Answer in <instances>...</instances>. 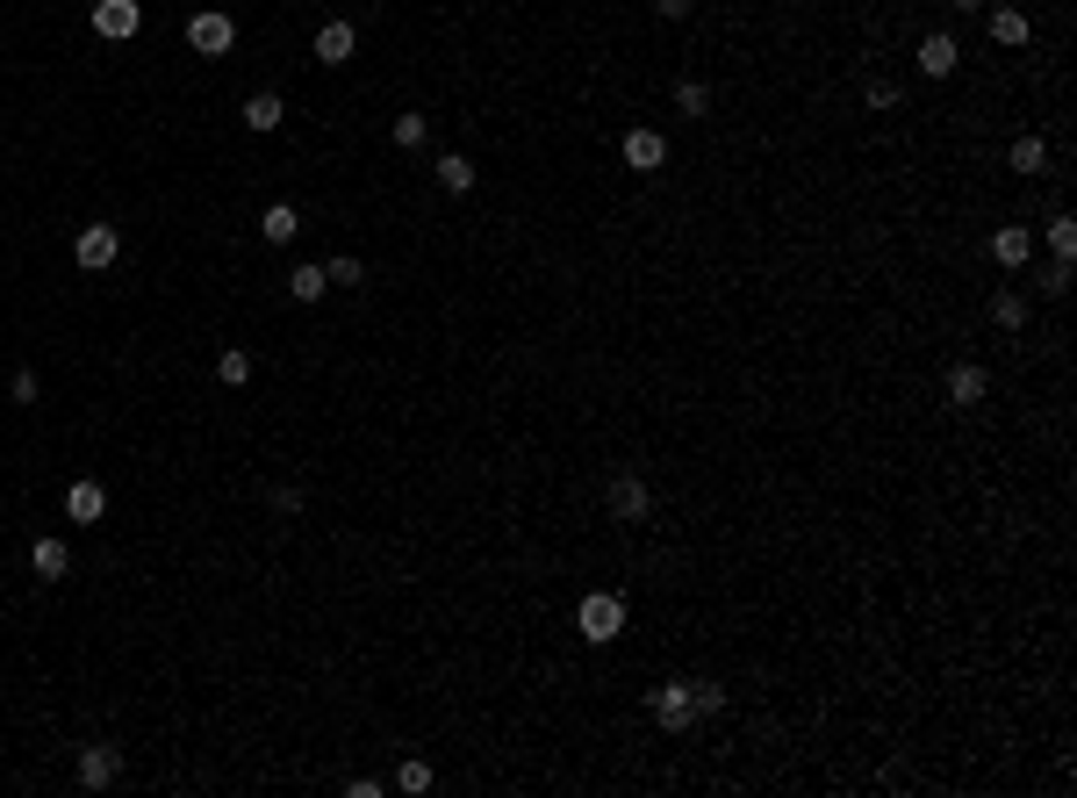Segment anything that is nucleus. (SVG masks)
Returning <instances> with one entry per match:
<instances>
[{
	"label": "nucleus",
	"mask_w": 1077,
	"mask_h": 798,
	"mask_svg": "<svg viewBox=\"0 0 1077 798\" xmlns=\"http://www.w3.org/2000/svg\"><path fill=\"white\" fill-rule=\"evenodd\" d=\"M575 633H582L589 647H611L618 633H625V597H618V591H589V597L575 605Z\"/></svg>",
	"instance_id": "obj_1"
},
{
	"label": "nucleus",
	"mask_w": 1077,
	"mask_h": 798,
	"mask_svg": "<svg viewBox=\"0 0 1077 798\" xmlns=\"http://www.w3.org/2000/svg\"><path fill=\"white\" fill-rule=\"evenodd\" d=\"M647 705H654V719H661V734H690V719H704V712H697V683H690V677L661 683Z\"/></svg>",
	"instance_id": "obj_2"
},
{
	"label": "nucleus",
	"mask_w": 1077,
	"mask_h": 798,
	"mask_svg": "<svg viewBox=\"0 0 1077 798\" xmlns=\"http://www.w3.org/2000/svg\"><path fill=\"white\" fill-rule=\"evenodd\" d=\"M72 260H80L86 274H108V266L122 260V230H116V224H86L80 245H72Z\"/></svg>",
	"instance_id": "obj_3"
},
{
	"label": "nucleus",
	"mask_w": 1077,
	"mask_h": 798,
	"mask_svg": "<svg viewBox=\"0 0 1077 798\" xmlns=\"http://www.w3.org/2000/svg\"><path fill=\"white\" fill-rule=\"evenodd\" d=\"M188 44H194V51H202V58H223V51H230V44H238V22L223 15V8H202V15L188 22Z\"/></svg>",
	"instance_id": "obj_4"
},
{
	"label": "nucleus",
	"mask_w": 1077,
	"mask_h": 798,
	"mask_svg": "<svg viewBox=\"0 0 1077 798\" xmlns=\"http://www.w3.org/2000/svg\"><path fill=\"white\" fill-rule=\"evenodd\" d=\"M122 777V748L116 741H86L80 748V791H108Z\"/></svg>",
	"instance_id": "obj_5"
},
{
	"label": "nucleus",
	"mask_w": 1077,
	"mask_h": 798,
	"mask_svg": "<svg viewBox=\"0 0 1077 798\" xmlns=\"http://www.w3.org/2000/svg\"><path fill=\"white\" fill-rule=\"evenodd\" d=\"M603 503H611V519H618V525H639V519L654 511V497H647V483H639V475H611Z\"/></svg>",
	"instance_id": "obj_6"
},
{
	"label": "nucleus",
	"mask_w": 1077,
	"mask_h": 798,
	"mask_svg": "<svg viewBox=\"0 0 1077 798\" xmlns=\"http://www.w3.org/2000/svg\"><path fill=\"white\" fill-rule=\"evenodd\" d=\"M94 29L122 44V36H137V29H144V8H137V0H94Z\"/></svg>",
	"instance_id": "obj_7"
},
{
	"label": "nucleus",
	"mask_w": 1077,
	"mask_h": 798,
	"mask_svg": "<svg viewBox=\"0 0 1077 798\" xmlns=\"http://www.w3.org/2000/svg\"><path fill=\"white\" fill-rule=\"evenodd\" d=\"M618 152H625V166H633V174H654V166L668 158V138H661V130H625V144H618Z\"/></svg>",
	"instance_id": "obj_8"
},
{
	"label": "nucleus",
	"mask_w": 1077,
	"mask_h": 798,
	"mask_svg": "<svg viewBox=\"0 0 1077 798\" xmlns=\"http://www.w3.org/2000/svg\"><path fill=\"white\" fill-rule=\"evenodd\" d=\"M984 389H992V382H984V367H977V360H956V367H948V403H956V410H977V403H984Z\"/></svg>",
	"instance_id": "obj_9"
},
{
	"label": "nucleus",
	"mask_w": 1077,
	"mask_h": 798,
	"mask_svg": "<svg viewBox=\"0 0 1077 798\" xmlns=\"http://www.w3.org/2000/svg\"><path fill=\"white\" fill-rule=\"evenodd\" d=\"M65 519L72 525H101L108 519V489L101 483H72L65 489Z\"/></svg>",
	"instance_id": "obj_10"
},
{
	"label": "nucleus",
	"mask_w": 1077,
	"mask_h": 798,
	"mask_svg": "<svg viewBox=\"0 0 1077 798\" xmlns=\"http://www.w3.org/2000/svg\"><path fill=\"white\" fill-rule=\"evenodd\" d=\"M992 260L998 266H1027V260H1034V230H1027V224H998L992 230Z\"/></svg>",
	"instance_id": "obj_11"
},
{
	"label": "nucleus",
	"mask_w": 1077,
	"mask_h": 798,
	"mask_svg": "<svg viewBox=\"0 0 1077 798\" xmlns=\"http://www.w3.org/2000/svg\"><path fill=\"white\" fill-rule=\"evenodd\" d=\"M280 122H288V102H280L274 87H259L252 102H244V130H259V138H274Z\"/></svg>",
	"instance_id": "obj_12"
},
{
	"label": "nucleus",
	"mask_w": 1077,
	"mask_h": 798,
	"mask_svg": "<svg viewBox=\"0 0 1077 798\" xmlns=\"http://www.w3.org/2000/svg\"><path fill=\"white\" fill-rule=\"evenodd\" d=\"M962 65V51H956V36H920V72H926V80H948V72H956Z\"/></svg>",
	"instance_id": "obj_13"
},
{
	"label": "nucleus",
	"mask_w": 1077,
	"mask_h": 798,
	"mask_svg": "<svg viewBox=\"0 0 1077 798\" xmlns=\"http://www.w3.org/2000/svg\"><path fill=\"white\" fill-rule=\"evenodd\" d=\"M352 51H359V29H352V22H324V29H316V65H345Z\"/></svg>",
	"instance_id": "obj_14"
},
{
	"label": "nucleus",
	"mask_w": 1077,
	"mask_h": 798,
	"mask_svg": "<svg viewBox=\"0 0 1077 798\" xmlns=\"http://www.w3.org/2000/svg\"><path fill=\"white\" fill-rule=\"evenodd\" d=\"M29 569L44 575V583H65V575H72V555H65V539H36V547H29Z\"/></svg>",
	"instance_id": "obj_15"
},
{
	"label": "nucleus",
	"mask_w": 1077,
	"mask_h": 798,
	"mask_svg": "<svg viewBox=\"0 0 1077 798\" xmlns=\"http://www.w3.org/2000/svg\"><path fill=\"white\" fill-rule=\"evenodd\" d=\"M259 238L266 245H295L302 238V216H295V202H274L266 216H259Z\"/></svg>",
	"instance_id": "obj_16"
},
{
	"label": "nucleus",
	"mask_w": 1077,
	"mask_h": 798,
	"mask_svg": "<svg viewBox=\"0 0 1077 798\" xmlns=\"http://www.w3.org/2000/svg\"><path fill=\"white\" fill-rule=\"evenodd\" d=\"M431 174H439V188H445V194H475V180H481V174H475V158H460V152H445Z\"/></svg>",
	"instance_id": "obj_17"
},
{
	"label": "nucleus",
	"mask_w": 1077,
	"mask_h": 798,
	"mask_svg": "<svg viewBox=\"0 0 1077 798\" xmlns=\"http://www.w3.org/2000/svg\"><path fill=\"white\" fill-rule=\"evenodd\" d=\"M1006 166H1013V174H1027V180H1034V174H1049V144H1042V138H1013Z\"/></svg>",
	"instance_id": "obj_18"
},
{
	"label": "nucleus",
	"mask_w": 1077,
	"mask_h": 798,
	"mask_svg": "<svg viewBox=\"0 0 1077 798\" xmlns=\"http://www.w3.org/2000/svg\"><path fill=\"white\" fill-rule=\"evenodd\" d=\"M216 382L223 389H244V382H252V353H244V346H223L216 353Z\"/></svg>",
	"instance_id": "obj_19"
},
{
	"label": "nucleus",
	"mask_w": 1077,
	"mask_h": 798,
	"mask_svg": "<svg viewBox=\"0 0 1077 798\" xmlns=\"http://www.w3.org/2000/svg\"><path fill=\"white\" fill-rule=\"evenodd\" d=\"M992 324L998 331H1027V296H1020V288H998V296H992Z\"/></svg>",
	"instance_id": "obj_20"
},
{
	"label": "nucleus",
	"mask_w": 1077,
	"mask_h": 798,
	"mask_svg": "<svg viewBox=\"0 0 1077 798\" xmlns=\"http://www.w3.org/2000/svg\"><path fill=\"white\" fill-rule=\"evenodd\" d=\"M1042 238H1049V252H1056V260H1077V216H1070V209H1056V216H1049Z\"/></svg>",
	"instance_id": "obj_21"
},
{
	"label": "nucleus",
	"mask_w": 1077,
	"mask_h": 798,
	"mask_svg": "<svg viewBox=\"0 0 1077 798\" xmlns=\"http://www.w3.org/2000/svg\"><path fill=\"white\" fill-rule=\"evenodd\" d=\"M1027 36H1034V29H1027L1020 8H992V44H1006V51H1013V44H1027Z\"/></svg>",
	"instance_id": "obj_22"
},
{
	"label": "nucleus",
	"mask_w": 1077,
	"mask_h": 798,
	"mask_svg": "<svg viewBox=\"0 0 1077 798\" xmlns=\"http://www.w3.org/2000/svg\"><path fill=\"white\" fill-rule=\"evenodd\" d=\"M288 296H295V302H324V296H331L324 266H295V274H288Z\"/></svg>",
	"instance_id": "obj_23"
},
{
	"label": "nucleus",
	"mask_w": 1077,
	"mask_h": 798,
	"mask_svg": "<svg viewBox=\"0 0 1077 798\" xmlns=\"http://www.w3.org/2000/svg\"><path fill=\"white\" fill-rule=\"evenodd\" d=\"M388 138L403 144V152H424V138H431V116H395V122H388Z\"/></svg>",
	"instance_id": "obj_24"
},
{
	"label": "nucleus",
	"mask_w": 1077,
	"mask_h": 798,
	"mask_svg": "<svg viewBox=\"0 0 1077 798\" xmlns=\"http://www.w3.org/2000/svg\"><path fill=\"white\" fill-rule=\"evenodd\" d=\"M395 791H431V763H424V755H403V763H395Z\"/></svg>",
	"instance_id": "obj_25"
},
{
	"label": "nucleus",
	"mask_w": 1077,
	"mask_h": 798,
	"mask_svg": "<svg viewBox=\"0 0 1077 798\" xmlns=\"http://www.w3.org/2000/svg\"><path fill=\"white\" fill-rule=\"evenodd\" d=\"M675 108H683L690 122L711 116V87H704V80H675Z\"/></svg>",
	"instance_id": "obj_26"
},
{
	"label": "nucleus",
	"mask_w": 1077,
	"mask_h": 798,
	"mask_svg": "<svg viewBox=\"0 0 1077 798\" xmlns=\"http://www.w3.org/2000/svg\"><path fill=\"white\" fill-rule=\"evenodd\" d=\"M324 281H331V288H359V281H367V266H359L352 252H338V260H324Z\"/></svg>",
	"instance_id": "obj_27"
},
{
	"label": "nucleus",
	"mask_w": 1077,
	"mask_h": 798,
	"mask_svg": "<svg viewBox=\"0 0 1077 798\" xmlns=\"http://www.w3.org/2000/svg\"><path fill=\"white\" fill-rule=\"evenodd\" d=\"M862 102H870L876 116H890V108H898V80H870V87H862Z\"/></svg>",
	"instance_id": "obj_28"
},
{
	"label": "nucleus",
	"mask_w": 1077,
	"mask_h": 798,
	"mask_svg": "<svg viewBox=\"0 0 1077 798\" xmlns=\"http://www.w3.org/2000/svg\"><path fill=\"white\" fill-rule=\"evenodd\" d=\"M697 712H704V719L726 712V683H718V677H697Z\"/></svg>",
	"instance_id": "obj_29"
},
{
	"label": "nucleus",
	"mask_w": 1077,
	"mask_h": 798,
	"mask_svg": "<svg viewBox=\"0 0 1077 798\" xmlns=\"http://www.w3.org/2000/svg\"><path fill=\"white\" fill-rule=\"evenodd\" d=\"M302 503H309V497H302L295 483H280V489H274V511H280V519H302Z\"/></svg>",
	"instance_id": "obj_30"
},
{
	"label": "nucleus",
	"mask_w": 1077,
	"mask_h": 798,
	"mask_svg": "<svg viewBox=\"0 0 1077 798\" xmlns=\"http://www.w3.org/2000/svg\"><path fill=\"white\" fill-rule=\"evenodd\" d=\"M36 396H44V382H36V374H29V367H22V374H15V382H8V403H36Z\"/></svg>",
	"instance_id": "obj_31"
},
{
	"label": "nucleus",
	"mask_w": 1077,
	"mask_h": 798,
	"mask_svg": "<svg viewBox=\"0 0 1077 798\" xmlns=\"http://www.w3.org/2000/svg\"><path fill=\"white\" fill-rule=\"evenodd\" d=\"M1070 288V260H1056V266H1042V296H1063Z\"/></svg>",
	"instance_id": "obj_32"
},
{
	"label": "nucleus",
	"mask_w": 1077,
	"mask_h": 798,
	"mask_svg": "<svg viewBox=\"0 0 1077 798\" xmlns=\"http://www.w3.org/2000/svg\"><path fill=\"white\" fill-rule=\"evenodd\" d=\"M381 791H388L381 777H352V784H345V798H381Z\"/></svg>",
	"instance_id": "obj_33"
},
{
	"label": "nucleus",
	"mask_w": 1077,
	"mask_h": 798,
	"mask_svg": "<svg viewBox=\"0 0 1077 798\" xmlns=\"http://www.w3.org/2000/svg\"><path fill=\"white\" fill-rule=\"evenodd\" d=\"M654 15L661 22H690V0H654Z\"/></svg>",
	"instance_id": "obj_34"
},
{
	"label": "nucleus",
	"mask_w": 1077,
	"mask_h": 798,
	"mask_svg": "<svg viewBox=\"0 0 1077 798\" xmlns=\"http://www.w3.org/2000/svg\"><path fill=\"white\" fill-rule=\"evenodd\" d=\"M948 8H956V15H977V8H984V0H948Z\"/></svg>",
	"instance_id": "obj_35"
}]
</instances>
